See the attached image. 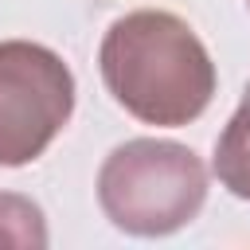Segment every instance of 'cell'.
Wrapping results in <instances>:
<instances>
[{"label": "cell", "instance_id": "1", "mask_svg": "<svg viewBox=\"0 0 250 250\" xmlns=\"http://www.w3.org/2000/svg\"><path fill=\"white\" fill-rule=\"evenodd\" d=\"M109 98L145 125L180 129L215 98V62L188 20L164 8H137L113 20L98 47Z\"/></svg>", "mask_w": 250, "mask_h": 250}, {"label": "cell", "instance_id": "2", "mask_svg": "<svg viewBox=\"0 0 250 250\" xmlns=\"http://www.w3.org/2000/svg\"><path fill=\"white\" fill-rule=\"evenodd\" d=\"M203 203L207 168L188 145L137 137L117 145L98 168V207L125 234H176L203 211Z\"/></svg>", "mask_w": 250, "mask_h": 250}, {"label": "cell", "instance_id": "3", "mask_svg": "<svg viewBox=\"0 0 250 250\" xmlns=\"http://www.w3.org/2000/svg\"><path fill=\"white\" fill-rule=\"evenodd\" d=\"M74 113V74L31 39L0 43V168L39 160Z\"/></svg>", "mask_w": 250, "mask_h": 250}, {"label": "cell", "instance_id": "4", "mask_svg": "<svg viewBox=\"0 0 250 250\" xmlns=\"http://www.w3.org/2000/svg\"><path fill=\"white\" fill-rule=\"evenodd\" d=\"M215 176L234 199L250 203V82L242 90L238 109L215 141Z\"/></svg>", "mask_w": 250, "mask_h": 250}, {"label": "cell", "instance_id": "5", "mask_svg": "<svg viewBox=\"0 0 250 250\" xmlns=\"http://www.w3.org/2000/svg\"><path fill=\"white\" fill-rule=\"evenodd\" d=\"M51 242L43 207L20 191H0V246L8 250H43Z\"/></svg>", "mask_w": 250, "mask_h": 250}, {"label": "cell", "instance_id": "6", "mask_svg": "<svg viewBox=\"0 0 250 250\" xmlns=\"http://www.w3.org/2000/svg\"><path fill=\"white\" fill-rule=\"evenodd\" d=\"M246 8H250V0H246Z\"/></svg>", "mask_w": 250, "mask_h": 250}]
</instances>
